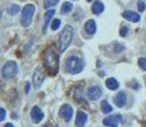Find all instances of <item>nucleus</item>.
Masks as SVG:
<instances>
[{
    "label": "nucleus",
    "mask_w": 146,
    "mask_h": 127,
    "mask_svg": "<svg viewBox=\"0 0 146 127\" xmlns=\"http://www.w3.org/2000/svg\"><path fill=\"white\" fill-rule=\"evenodd\" d=\"M19 10H21L19 5H17V4H12V5L9 7V9H8V12H9L10 15H15V14H18Z\"/></svg>",
    "instance_id": "aec40b11"
},
{
    "label": "nucleus",
    "mask_w": 146,
    "mask_h": 127,
    "mask_svg": "<svg viewBox=\"0 0 146 127\" xmlns=\"http://www.w3.org/2000/svg\"><path fill=\"white\" fill-rule=\"evenodd\" d=\"M114 103L117 107H123L126 104V93L125 92H119L118 94L114 97Z\"/></svg>",
    "instance_id": "ddd939ff"
},
{
    "label": "nucleus",
    "mask_w": 146,
    "mask_h": 127,
    "mask_svg": "<svg viewBox=\"0 0 146 127\" xmlns=\"http://www.w3.org/2000/svg\"><path fill=\"white\" fill-rule=\"evenodd\" d=\"M144 127H146V125H145V126H144Z\"/></svg>",
    "instance_id": "2f4dec72"
},
{
    "label": "nucleus",
    "mask_w": 146,
    "mask_h": 127,
    "mask_svg": "<svg viewBox=\"0 0 146 127\" xmlns=\"http://www.w3.org/2000/svg\"><path fill=\"white\" fill-rule=\"evenodd\" d=\"M75 99H76V100H81V86H80V88H78L76 89V92H75Z\"/></svg>",
    "instance_id": "393cba45"
},
{
    "label": "nucleus",
    "mask_w": 146,
    "mask_h": 127,
    "mask_svg": "<svg viewBox=\"0 0 146 127\" xmlns=\"http://www.w3.org/2000/svg\"><path fill=\"white\" fill-rule=\"evenodd\" d=\"M122 121V116L121 114H113V116H109L103 120V125L108 126V127H117L119 125V122Z\"/></svg>",
    "instance_id": "423d86ee"
},
{
    "label": "nucleus",
    "mask_w": 146,
    "mask_h": 127,
    "mask_svg": "<svg viewBox=\"0 0 146 127\" xmlns=\"http://www.w3.org/2000/svg\"><path fill=\"white\" fill-rule=\"evenodd\" d=\"M65 67H66V71L70 72V74H79L84 69V63L81 59L76 57V56H70L66 60Z\"/></svg>",
    "instance_id": "f03ea898"
},
{
    "label": "nucleus",
    "mask_w": 146,
    "mask_h": 127,
    "mask_svg": "<svg viewBox=\"0 0 146 127\" xmlns=\"http://www.w3.org/2000/svg\"><path fill=\"white\" fill-rule=\"evenodd\" d=\"M60 25H61V21H60V19H53L52 24H51V28H52L53 31H57Z\"/></svg>",
    "instance_id": "412c9836"
},
{
    "label": "nucleus",
    "mask_w": 146,
    "mask_h": 127,
    "mask_svg": "<svg viewBox=\"0 0 146 127\" xmlns=\"http://www.w3.org/2000/svg\"><path fill=\"white\" fill-rule=\"evenodd\" d=\"M123 18L130 22H133V23H137V22L140 21V14L135 13L132 10H126V12L123 13Z\"/></svg>",
    "instance_id": "9b49d317"
},
{
    "label": "nucleus",
    "mask_w": 146,
    "mask_h": 127,
    "mask_svg": "<svg viewBox=\"0 0 146 127\" xmlns=\"http://www.w3.org/2000/svg\"><path fill=\"white\" fill-rule=\"evenodd\" d=\"M85 31L88 35H94L95 31H97V25H95V22L94 21H88L85 23Z\"/></svg>",
    "instance_id": "4468645a"
},
{
    "label": "nucleus",
    "mask_w": 146,
    "mask_h": 127,
    "mask_svg": "<svg viewBox=\"0 0 146 127\" xmlns=\"http://www.w3.org/2000/svg\"><path fill=\"white\" fill-rule=\"evenodd\" d=\"M139 65H140V67H141L142 70H146V59L145 57L139 59Z\"/></svg>",
    "instance_id": "5701e85b"
},
{
    "label": "nucleus",
    "mask_w": 146,
    "mask_h": 127,
    "mask_svg": "<svg viewBox=\"0 0 146 127\" xmlns=\"http://www.w3.org/2000/svg\"><path fill=\"white\" fill-rule=\"evenodd\" d=\"M72 36H74V29H72L71 25H66L64 28V31L60 35V39H58V45H60V51L64 52L67 47L70 46L72 41Z\"/></svg>",
    "instance_id": "7ed1b4c3"
},
{
    "label": "nucleus",
    "mask_w": 146,
    "mask_h": 127,
    "mask_svg": "<svg viewBox=\"0 0 146 127\" xmlns=\"http://www.w3.org/2000/svg\"><path fill=\"white\" fill-rule=\"evenodd\" d=\"M31 116H32V120L35 121V122H40V121L43 120V112H42V109L40 107H33L32 111H31Z\"/></svg>",
    "instance_id": "9d476101"
},
{
    "label": "nucleus",
    "mask_w": 146,
    "mask_h": 127,
    "mask_svg": "<svg viewBox=\"0 0 146 127\" xmlns=\"http://www.w3.org/2000/svg\"><path fill=\"white\" fill-rule=\"evenodd\" d=\"M57 3L58 0H44V8H51L57 4Z\"/></svg>",
    "instance_id": "4be33fe9"
},
{
    "label": "nucleus",
    "mask_w": 146,
    "mask_h": 127,
    "mask_svg": "<svg viewBox=\"0 0 146 127\" xmlns=\"http://www.w3.org/2000/svg\"><path fill=\"white\" fill-rule=\"evenodd\" d=\"M29 89H31V84L27 83V84H26V93H27V94L29 93Z\"/></svg>",
    "instance_id": "cd10ccee"
},
{
    "label": "nucleus",
    "mask_w": 146,
    "mask_h": 127,
    "mask_svg": "<svg viewBox=\"0 0 146 127\" xmlns=\"http://www.w3.org/2000/svg\"><path fill=\"white\" fill-rule=\"evenodd\" d=\"M43 127H48V126H43Z\"/></svg>",
    "instance_id": "7c9ffc66"
},
{
    "label": "nucleus",
    "mask_w": 146,
    "mask_h": 127,
    "mask_svg": "<svg viewBox=\"0 0 146 127\" xmlns=\"http://www.w3.org/2000/svg\"><path fill=\"white\" fill-rule=\"evenodd\" d=\"M86 94H88L89 99L97 100V99H99V97L102 95V89H100L99 86H97V85L90 86V88L88 89V92H86Z\"/></svg>",
    "instance_id": "6e6552de"
},
{
    "label": "nucleus",
    "mask_w": 146,
    "mask_h": 127,
    "mask_svg": "<svg viewBox=\"0 0 146 127\" xmlns=\"http://www.w3.org/2000/svg\"><path fill=\"white\" fill-rule=\"evenodd\" d=\"M42 81H43V74H42L41 69H37L35 71V74H33V86L36 89H38L41 86Z\"/></svg>",
    "instance_id": "1a4fd4ad"
},
{
    "label": "nucleus",
    "mask_w": 146,
    "mask_h": 127,
    "mask_svg": "<svg viewBox=\"0 0 146 127\" xmlns=\"http://www.w3.org/2000/svg\"><path fill=\"white\" fill-rule=\"evenodd\" d=\"M35 14V5L28 4L24 7V9L22 10V25L23 27H28L32 22V17Z\"/></svg>",
    "instance_id": "39448f33"
},
{
    "label": "nucleus",
    "mask_w": 146,
    "mask_h": 127,
    "mask_svg": "<svg viewBox=\"0 0 146 127\" xmlns=\"http://www.w3.org/2000/svg\"><path fill=\"white\" fill-rule=\"evenodd\" d=\"M100 107H102V112H103V113H106V114L111 113V112L113 111V109H112V106L107 100H103L102 104H100Z\"/></svg>",
    "instance_id": "a211bd4d"
},
{
    "label": "nucleus",
    "mask_w": 146,
    "mask_h": 127,
    "mask_svg": "<svg viewBox=\"0 0 146 127\" xmlns=\"http://www.w3.org/2000/svg\"><path fill=\"white\" fill-rule=\"evenodd\" d=\"M119 50H123V47L122 46H116V52H121Z\"/></svg>",
    "instance_id": "c85d7f7f"
},
{
    "label": "nucleus",
    "mask_w": 146,
    "mask_h": 127,
    "mask_svg": "<svg viewBox=\"0 0 146 127\" xmlns=\"http://www.w3.org/2000/svg\"><path fill=\"white\" fill-rule=\"evenodd\" d=\"M92 10H93L94 14H100V13H103V10H104V5H103L100 1H95L93 4V7H92Z\"/></svg>",
    "instance_id": "f3484780"
},
{
    "label": "nucleus",
    "mask_w": 146,
    "mask_h": 127,
    "mask_svg": "<svg viewBox=\"0 0 146 127\" xmlns=\"http://www.w3.org/2000/svg\"><path fill=\"white\" fill-rule=\"evenodd\" d=\"M17 72H18V65H17L15 61H8L3 66L1 70V74L4 79H12L17 75Z\"/></svg>",
    "instance_id": "20e7f679"
},
{
    "label": "nucleus",
    "mask_w": 146,
    "mask_h": 127,
    "mask_svg": "<svg viewBox=\"0 0 146 127\" xmlns=\"http://www.w3.org/2000/svg\"><path fill=\"white\" fill-rule=\"evenodd\" d=\"M86 121H88V116H86L85 112H83V111H79V112H78L76 122H75L76 127H83V126L86 123Z\"/></svg>",
    "instance_id": "f8f14e48"
},
{
    "label": "nucleus",
    "mask_w": 146,
    "mask_h": 127,
    "mask_svg": "<svg viewBox=\"0 0 146 127\" xmlns=\"http://www.w3.org/2000/svg\"><path fill=\"white\" fill-rule=\"evenodd\" d=\"M71 10H72V4H71V3H69V1L64 3L62 8H61V13H62V14H67V13L71 12Z\"/></svg>",
    "instance_id": "6ab92c4d"
},
{
    "label": "nucleus",
    "mask_w": 146,
    "mask_h": 127,
    "mask_svg": "<svg viewBox=\"0 0 146 127\" xmlns=\"http://www.w3.org/2000/svg\"><path fill=\"white\" fill-rule=\"evenodd\" d=\"M106 85H107V88H108V89H111V90H116V89H118L119 84H118V81H117L114 78H109V79H107Z\"/></svg>",
    "instance_id": "2eb2a0df"
},
{
    "label": "nucleus",
    "mask_w": 146,
    "mask_h": 127,
    "mask_svg": "<svg viewBox=\"0 0 146 127\" xmlns=\"http://www.w3.org/2000/svg\"><path fill=\"white\" fill-rule=\"evenodd\" d=\"M60 116L66 121V122H69V121L71 120V117H72L71 106H69V104H64V106L60 108Z\"/></svg>",
    "instance_id": "0eeeda50"
},
{
    "label": "nucleus",
    "mask_w": 146,
    "mask_h": 127,
    "mask_svg": "<svg viewBox=\"0 0 146 127\" xmlns=\"http://www.w3.org/2000/svg\"><path fill=\"white\" fill-rule=\"evenodd\" d=\"M137 8H139V10H140V12H144V10L146 9V5H145V3L142 1V0H140V1L137 3Z\"/></svg>",
    "instance_id": "b1692460"
},
{
    "label": "nucleus",
    "mask_w": 146,
    "mask_h": 127,
    "mask_svg": "<svg viewBox=\"0 0 146 127\" xmlns=\"http://www.w3.org/2000/svg\"><path fill=\"white\" fill-rule=\"evenodd\" d=\"M43 65L52 75H55L58 71L60 61H58V55L53 50V47H47L43 51Z\"/></svg>",
    "instance_id": "f257e3e1"
},
{
    "label": "nucleus",
    "mask_w": 146,
    "mask_h": 127,
    "mask_svg": "<svg viewBox=\"0 0 146 127\" xmlns=\"http://www.w3.org/2000/svg\"><path fill=\"white\" fill-rule=\"evenodd\" d=\"M55 14V10L53 9H50V10H47L46 14H44V25H43V33H46L47 32V25H48V22H50V19L52 18V15Z\"/></svg>",
    "instance_id": "dca6fc26"
},
{
    "label": "nucleus",
    "mask_w": 146,
    "mask_h": 127,
    "mask_svg": "<svg viewBox=\"0 0 146 127\" xmlns=\"http://www.w3.org/2000/svg\"><path fill=\"white\" fill-rule=\"evenodd\" d=\"M4 127H14V126L12 125V123H7V125H5Z\"/></svg>",
    "instance_id": "c756f323"
},
{
    "label": "nucleus",
    "mask_w": 146,
    "mask_h": 127,
    "mask_svg": "<svg viewBox=\"0 0 146 127\" xmlns=\"http://www.w3.org/2000/svg\"><path fill=\"white\" fill-rule=\"evenodd\" d=\"M5 116H7V112L4 111L3 108H0V121H3L5 118Z\"/></svg>",
    "instance_id": "bb28decb"
},
{
    "label": "nucleus",
    "mask_w": 146,
    "mask_h": 127,
    "mask_svg": "<svg viewBox=\"0 0 146 127\" xmlns=\"http://www.w3.org/2000/svg\"><path fill=\"white\" fill-rule=\"evenodd\" d=\"M127 27H122L121 28V31H119V35L122 36V37H125V36H127Z\"/></svg>",
    "instance_id": "a878e982"
}]
</instances>
